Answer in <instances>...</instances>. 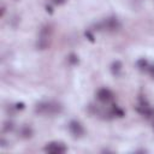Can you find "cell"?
I'll use <instances>...</instances> for the list:
<instances>
[{
  "instance_id": "obj_17",
  "label": "cell",
  "mask_w": 154,
  "mask_h": 154,
  "mask_svg": "<svg viewBox=\"0 0 154 154\" xmlns=\"http://www.w3.org/2000/svg\"><path fill=\"white\" fill-rule=\"evenodd\" d=\"M4 13H5V7L2 6V7H1V17L4 16Z\"/></svg>"
},
{
  "instance_id": "obj_1",
  "label": "cell",
  "mask_w": 154,
  "mask_h": 154,
  "mask_svg": "<svg viewBox=\"0 0 154 154\" xmlns=\"http://www.w3.org/2000/svg\"><path fill=\"white\" fill-rule=\"evenodd\" d=\"M61 109H63L61 105L57 102H40L35 107V111L42 114H55L61 112Z\"/></svg>"
},
{
  "instance_id": "obj_10",
  "label": "cell",
  "mask_w": 154,
  "mask_h": 154,
  "mask_svg": "<svg viewBox=\"0 0 154 154\" xmlns=\"http://www.w3.org/2000/svg\"><path fill=\"white\" fill-rule=\"evenodd\" d=\"M112 114H114V116H118V117H123V111L119 108V107H117V106H113V108H112Z\"/></svg>"
},
{
  "instance_id": "obj_4",
  "label": "cell",
  "mask_w": 154,
  "mask_h": 154,
  "mask_svg": "<svg viewBox=\"0 0 154 154\" xmlns=\"http://www.w3.org/2000/svg\"><path fill=\"white\" fill-rule=\"evenodd\" d=\"M69 130H70V132H71L75 137H81V136L84 134L83 126H82L78 122H76V120L70 122V124H69Z\"/></svg>"
},
{
  "instance_id": "obj_2",
  "label": "cell",
  "mask_w": 154,
  "mask_h": 154,
  "mask_svg": "<svg viewBox=\"0 0 154 154\" xmlns=\"http://www.w3.org/2000/svg\"><path fill=\"white\" fill-rule=\"evenodd\" d=\"M49 35H51V26L46 25L41 29L40 31V36L37 38V42H36V46L38 49H45L48 43H49Z\"/></svg>"
},
{
  "instance_id": "obj_14",
  "label": "cell",
  "mask_w": 154,
  "mask_h": 154,
  "mask_svg": "<svg viewBox=\"0 0 154 154\" xmlns=\"http://www.w3.org/2000/svg\"><path fill=\"white\" fill-rule=\"evenodd\" d=\"M148 71L150 72V75H152L153 78H154V66H149V67H148Z\"/></svg>"
},
{
  "instance_id": "obj_18",
  "label": "cell",
  "mask_w": 154,
  "mask_h": 154,
  "mask_svg": "<svg viewBox=\"0 0 154 154\" xmlns=\"http://www.w3.org/2000/svg\"><path fill=\"white\" fill-rule=\"evenodd\" d=\"M153 125H154V123H153Z\"/></svg>"
},
{
  "instance_id": "obj_9",
  "label": "cell",
  "mask_w": 154,
  "mask_h": 154,
  "mask_svg": "<svg viewBox=\"0 0 154 154\" xmlns=\"http://www.w3.org/2000/svg\"><path fill=\"white\" fill-rule=\"evenodd\" d=\"M2 130H4V132H10V131H12V130H13V123H12V122H5Z\"/></svg>"
},
{
  "instance_id": "obj_12",
  "label": "cell",
  "mask_w": 154,
  "mask_h": 154,
  "mask_svg": "<svg viewBox=\"0 0 154 154\" xmlns=\"http://www.w3.org/2000/svg\"><path fill=\"white\" fill-rule=\"evenodd\" d=\"M69 61H70L71 64H77V63H78V59H77V57H76L75 54H71V55L69 57Z\"/></svg>"
},
{
  "instance_id": "obj_7",
  "label": "cell",
  "mask_w": 154,
  "mask_h": 154,
  "mask_svg": "<svg viewBox=\"0 0 154 154\" xmlns=\"http://www.w3.org/2000/svg\"><path fill=\"white\" fill-rule=\"evenodd\" d=\"M20 135H22L23 137H25V138L31 137V135H32V130H31V128L28 126V125H24V126L20 129Z\"/></svg>"
},
{
  "instance_id": "obj_5",
  "label": "cell",
  "mask_w": 154,
  "mask_h": 154,
  "mask_svg": "<svg viewBox=\"0 0 154 154\" xmlns=\"http://www.w3.org/2000/svg\"><path fill=\"white\" fill-rule=\"evenodd\" d=\"M97 99L101 101V102H108L113 99V94L111 90L106 89V88H102L97 91Z\"/></svg>"
},
{
  "instance_id": "obj_16",
  "label": "cell",
  "mask_w": 154,
  "mask_h": 154,
  "mask_svg": "<svg viewBox=\"0 0 154 154\" xmlns=\"http://www.w3.org/2000/svg\"><path fill=\"white\" fill-rule=\"evenodd\" d=\"M64 1H65V0H54V2H55V4H63Z\"/></svg>"
},
{
  "instance_id": "obj_13",
  "label": "cell",
  "mask_w": 154,
  "mask_h": 154,
  "mask_svg": "<svg viewBox=\"0 0 154 154\" xmlns=\"http://www.w3.org/2000/svg\"><path fill=\"white\" fill-rule=\"evenodd\" d=\"M22 108H24V103H16V109H22Z\"/></svg>"
},
{
  "instance_id": "obj_8",
  "label": "cell",
  "mask_w": 154,
  "mask_h": 154,
  "mask_svg": "<svg viewBox=\"0 0 154 154\" xmlns=\"http://www.w3.org/2000/svg\"><path fill=\"white\" fill-rule=\"evenodd\" d=\"M111 70H112V72H113L114 75H118L119 71L122 70V64H120V61H114V63L111 65Z\"/></svg>"
},
{
  "instance_id": "obj_3",
  "label": "cell",
  "mask_w": 154,
  "mask_h": 154,
  "mask_svg": "<svg viewBox=\"0 0 154 154\" xmlns=\"http://www.w3.org/2000/svg\"><path fill=\"white\" fill-rule=\"evenodd\" d=\"M45 150L48 153H53V154H61L66 152V147L63 143H58V142H52L48 146L45 147Z\"/></svg>"
},
{
  "instance_id": "obj_11",
  "label": "cell",
  "mask_w": 154,
  "mask_h": 154,
  "mask_svg": "<svg viewBox=\"0 0 154 154\" xmlns=\"http://www.w3.org/2000/svg\"><path fill=\"white\" fill-rule=\"evenodd\" d=\"M137 65L140 69H148V63L144 60V59H141L137 61Z\"/></svg>"
},
{
  "instance_id": "obj_6",
  "label": "cell",
  "mask_w": 154,
  "mask_h": 154,
  "mask_svg": "<svg viewBox=\"0 0 154 154\" xmlns=\"http://www.w3.org/2000/svg\"><path fill=\"white\" fill-rule=\"evenodd\" d=\"M101 26L103 29H108V30H116L117 28H119V23L117 20V18H107L106 20L102 22Z\"/></svg>"
},
{
  "instance_id": "obj_15",
  "label": "cell",
  "mask_w": 154,
  "mask_h": 154,
  "mask_svg": "<svg viewBox=\"0 0 154 154\" xmlns=\"http://www.w3.org/2000/svg\"><path fill=\"white\" fill-rule=\"evenodd\" d=\"M85 36H88L90 41H94V37H93V35H91V34H90L89 31H87V32H85Z\"/></svg>"
}]
</instances>
